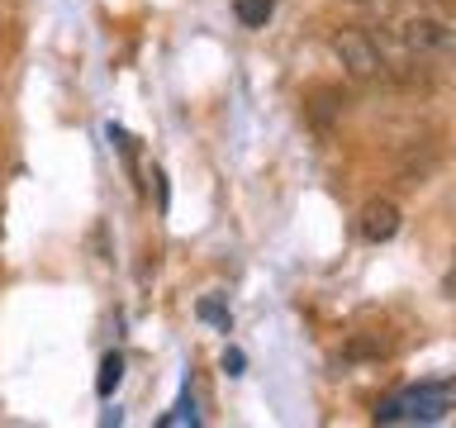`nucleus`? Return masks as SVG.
Instances as JSON below:
<instances>
[{"mask_svg": "<svg viewBox=\"0 0 456 428\" xmlns=\"http://www.w3.org/2000/svg\"><path fill=\"white\" fill-rule=\"evenodd\" d=\"M333 53H338V62L347 67V77H356V81H376L385 71L380 43H376L370 29H338V34H333Z\"/></svg>", "mask_w": 456, "mask_h": 428, "instance_id": "nucleus-1", "label": "nucleus"}, {"mask_svg": "<svg viewBox=\"0 0 456 428\" xmlns=\"http://www.w3.org/2000/svg\"><path fill=\"white\" fill-rule=\"evenodd\" d=\"M390 348H395V338L385 333V328H380V333H376V328H362V333L347 338V348H342V362H380V357L390 352Z\"/></svg>", "mask_w": 456, "mask_h": 428, "instance_id": "nucleus-5", "label": "nucleus"}, {"mask_svg": "<svg viewBox=\"0 0 456 428\" xmlns=\"http://www.w3.org/2000/svg\"><path fill=\"white\" fill-rule=\"evenodd\" d=\"M399 224H404V214H399V205H395L390 195L370 200V205L362 210V219H356V228H362L366 243H390L399 234Z\"/></svg>", "mask_w": 456, "mask_h": 428, "instance_id": "nucleus-4", "label": "nucleus"}, {"mask_svg": "<svg viewBox=\"0 0 456 428\" xmlns=\"http://www.w3.org/2000/svg\"><path fill=\"white\" fill-rule=\"evenodd\" d=\"M452 385H413V391L385 399V405L376 409V419L395 424V419H442V414L452 409Z\"/></svg>", "mask_w": 456, "mask_h": 428, "instance_id": "nucleus-2", "label": "nucleus"}, {"mask_svg": "<svg viewBox=\"0 0 456 428\" xmlns=\"http://www.w3.org/2000/svg\"><path fill=\"white\" fill-rule=\"evenodd\" d=\"M185 419H191V424H195V405H191V395H185V399H181V405H176V414H167V419H162V424H185Z\"/></svg>", "mask_w": 456, "mask_h": 428, "instance_id": "nucleus-11", "label": "nucleus"}, {"mask_svg": "<svg viewBox=\"0 0 456 428\" xmlns=\"http://www.w3.org/2000/svg\"><path fill=\"white\" fill-rule=\"evenodd\" d=\"M224 366H228V376H238V371H242V352L228 348V352H224Z\"/></svg>", "mask_w": 456, "mask_h": 428, "instance_id": "nucleus-13", "label": "nucleus"}, {"mask_svg": "<svg viewBox=\"0 0 456 428\" xmlns=\"http://www.w3.org/2000/svg\"><path fill=\"white\" fill-rule=\"evenodd\" d=\"M309 114L319 124H328V114H338V95L333 91H319V95H314V105H309Z\"/></svg>", "mask_w": 456, "mask_h": 428, "instance_id": "nucleus-9", "label": "nucleus"}, {"mask_svg": "<svg viewBox=\"0 0 456 428\" xmlns=\"http://www.w3.org/2000/svg\"><path fill=\"white\" fill-rule=\"evenodd\" d=\"M119 381H124V357H119V352H110L105 362H100V381H95V391L110 399V395H114V385H119Z\"/></svg>", "mask_w": 456, "mask_h": 428, "instance_id": "nucleus-8", "label": "nucleus"}, {"mask_svg": "<svg viewBox=\"0 0 456 428\" xmlns=\"http://www.w3.org/2000/svg\"><path fill=\"white\" fill-rule=\"evenodd\" d=\"M14 10H20V0H0V20H10Z\"/></svg>", "mask_w": 456, "mask_h": 428, "instance_id": "nucleus-14", "label": "nucleus"}, {"mask_svg": "<svg viewBox=\"0 0 456 428\" xmlns=\"http://www.w3.org/2000/svg\"><path fill=\"white\" fill-rule=\"evenodd\" d=\"M233 14H238L248 29H262L271 14H276V0H233Z\"/></svg>", "mask_w": 456, "mask_h": 428, "instance_id": "nucleus-7", "label": "nucleus"}, {"mask_svg": "<svg viewBox=\"0 0 456 428\" xmlns=\"http://www.w3.org/2000/svg\"><path fill=\"white\" fill-rule=\"evenodd\" d=\"M423 5H437V0H423Z\"/></svg>", "mask_w": 456, "mask_h": 428, "instance_id": "nucleus-15", "label": "nucleus"}, {"mask_svg": "<svg viewBox=\"0 0 456 428\" xmlns=\"http://www.w3.org/2000/svg\"><path fill=\"white\" fill-rule=\"evenodd\" d=\"M399 43L413 53V57H447L456 48V34L442 20H428V14H419V20L399 24Z\"/></svg>", "mask_w": 456, "mask_h": 428, "instance_id": "nucleus-3", "label": "nucleus"}, {"mask_svg": "<svg viewBox=\"0 0 456 428\" xmlns=\"http://www.w3.org/2000/svg\"><path fill=\"white\" fill-rule=\"evenodd\" d=\"M433 167H437L433 143H423V157L404 152V162H399V185H404V191H419V185H428V177H433Z\"/></svg>", "mask_w": 456, "mask_h": 428, "instance_id": "nucleus-6", "label": "nucleus"}, {"mask_svg": "<svg viewBox=\"0 0 456 428\" xmlns=\"http://www.w3.org/2000/svg\"><path fill=\"white\" fill-rule=\"evenodd\" d=\"M395 5H399V0H356V10L370 14V20H390Z\"/></svg>", "mask_w": 456, "mask_h": 428, "instance_id": "nucleus-10", "label": "nucleus"}, {"mask_svg": "<svg viewBox=\"0 0 456 428\" xmlns=\"http://www.w3.org/2000/svg\"><path fill=\"white\" fill-rule=\"evenodd\" d=\"M200 314H205V319H214V324H224V328H228V314H224L219 305H209V300H205V305H200Z\"/></svg>", "mask_w": 456, "mask_h": 428, "instance_id": "nucleus-12", "label": "nucleus"}]
</instances>
